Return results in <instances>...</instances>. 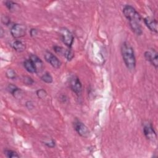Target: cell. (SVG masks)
I'll return each instance as SVG.
<instances>
[{"label":"cell","instance_id":"obj_1","mask_svg":"<svg viewBox=\"0 0 158 158\" xmlns=\"http://www.w3.org/2000/svg\"><path fill=\"white\" fill-rule=\"evenodd\" d=\"M121 54L127 69L130 70H134L136 67V58L134 48L128 42L122 43L121 46Z\"/></svg>","mask_w":158,"mask_h":158},{"label":"cell","instance_id":"obj_2","mask_svg":"<svg viewBox=\"0 0 158 158\" xmlns=\"http://www.w3.org/2000/svg\"><path fill=\"white\" fill-rule=\"evenodd\" d=\"M123 14L129 21V24L141 23L142 18L137 10L131 5H126L123 9Z\"/></svg>","mask_w":158,"mask_h":158},{"label":"cell","instance_id":"obj_3","mask_svg":"<svg viewBox=\"0 0 158 158\" xmlns=\"http://www.w3.org/2000/svg\"><path fill=\"white\" fill-rule=\"evenodd\" d=\"M59 34L62 42L67 47L70 48L73 45L74 38L72 33L66 28H61L59 30Z\"/></svg>","mask_w":158,"mask_h":158},{"label":"cell","instance_id":"obj_4","mask_svg":"<svg viewBox=\"0 0 158 158\" xmlns=\"http://www.w3.org/2000/svg\"><path fill=\"white\" fill-rule=\"evenodd\" d=\"M73 128L77 133L84 138H87L90 135V130L88 127L81 121L75 120L73 124Z\"/></svg>","mask_w":158,"mask_h":158},{"label":"cell","instance_id":"obj_5","mask_svg":"<svg viewBox=\"0 0 158 158\" xmlns=\"http://www.w3.org/2000/svg\"><path fill=\"white\" fill-rule=\"evenodd\" d=\"M27 28L25 25L20 24H14L11 29V33L13 38L17 39L24 36L26 34Z\"/></svg>","mask_w":158,"mask_h":158},{"label":"cell","instance_id":"obj_6","mask_svg":"<svg viewBox=\"0 0 158 158\" xmlns=\"http://www.w3.org/2000/svg\"><path fill=\"white\" fill-rule=\"evenodd\" d=\"M69 86L71 90L77 95H81L82 91V85L78 77L73 75L70 77Z\"/></svg>","mask_w":158,"mask_h":158},{"label":"cell","instance_id":"obj_7","mask_svg":"<svg viewBox=\"0 0 158 158\" xmlns=\"http://www.w3.org/2000/svg\"><path fill=\"white\" fill-rule=\"evenodd\" d=\"M46 61L49 63L54 68L59 69L61 66V62L59 59L52 53L50 51H46L44 55Z\"/></svg>","mask_w":158,"mask_h":158},{"label":"cell","instance_id":"obj_8","mask_svg":"<svg viewBox=\"0 0 158 158\" xmlns=\"http://www.w3.org/2000/svg\"><path fill=\"white\" fill-rule=\"evenodd\" d=\"M145 58L146 61H149L156 69L158 67V56L157 53L153 49L151 51H147L145 53Z\"/></svg>","mask_w":158,"mask_h":158},{"label":"cell","instance_id":"obj_9","mask_svg":"<svg viewBox=\"0 0 158 158\" xmlns=\"http://www.w3.org/2000/svg\"><path fill=\"white\" fill-rule=\"evenodd\" d=\"M143 133L146 138L149 140H156L157 136L151 123H147L143 127Z\"/></svg>","mask_w":158,"mask_h":158},{"label":"cell","instance_id":"obj_10","mask_svg":"<svg viewBox=\"0 0 158 158\" xmlns=\"http://www.w3.org/2000/svg\"><path fill=\"white\" fill-rule=\"evenodd\" d=\"M144 22L146 26L151 31L154 33H157V21L156 19L150 17H146L144 19Z\"/></svg>","mask_w":158,"mask_h":158},{"label":"cell","instance_id":"obj_11","mask_svg":"<svg viewBox=\"0 0 158 158\" xmlns=\"http://www.w3.org/2000/svg\"><path fill=\"white\" fill-rule=\"evenodd\" d=\"M30 59L34 63V64L36 67V70H37V73L38 72H40L41 70H42L43 67V61L41 60L40 58H39L35 55H32L30 56Z\"/></svg>","mask_w":158,"mask_h":158},{"label":"cell","instance_id":"obj_12","mask_svg":"<svg viewBox=\"0 0 158 158\" xmlns=\"http://www.w3.org/2000/svg\"><path fill=\"white\" fill-rule=\"evenodd\" d=\"M24 67H25V70L29 73H37L36 67L33 61L30 59H27L24 62Z\"/></svg>","mask_w":158,"mask_h":158},{"label":"cell","instance_id":"obj_13","mask_svg":"<svg viewBox=\"0 0 158 158\" xmlns=\"http://www.w3.org/2000/svg\"><path fill=\"white\" fill-rule=\"evenodd\" d=\"M12 47L13 49L18 53H22L24 51L26 48L25 45L19 40L14 41L12 45Z\"/></svg>","mask_w":158,"mask_h":158},{"label":"cell","instance_id":"obj_14","mask_svg":"<svg viewBox=\"0 0 158 158\" xmlns=\"http://www.w3.org/2000/svg\"><path fill=\"white\" fill-rule=\"evenodd\" d=\"M8 90L9 93H11L14 97H17V96L19 94L21 90L16 85L13 84H9L8 87Z\"/></svg>","mask_w":158,"mask_h":158},{"label":"cell","instance_id":"obj_15","mask_svg":"<svg viewBox=\"0 0 158 158\" xmlns=\"http://www.w3.org/2000/svg\"><path fill=\"white\" fill-rule=\"evenodd\" d=\"M41 79H42V81H43L44 82H45L47 84H51L53 81V77L48 72H47L45 74H43L41 77Z\"/></svg>","mask_w":158,"mask_h":158},{"label":"cell","instance_id":"obj_16","mask_svg":"<svg viewBox=\"0 0 158 158\" xmlns=\"http://www.w3.org/2000/svg\"><path fill=\"white\" fill-rule=\"evenodd\" d=\"M5 156L8 158H13V157H19V156L17 153V152L11 150V149H6L5 151Z\"/></svg>","mask_w":158,"mask_h":158},{"label":"cell","instance_id":"obj_17","mask_svg":"<svg viewBox=\"0 0 158 158\" xmlns=\"http://www.w3.org/2000/svg\"><path fill=\"white\" fill-rule=\"evenodd\" d=\"M63 56L67 59V61H71L74 57V53L71 50L66 49Z\"/></svg>","mask_w":158,"mask_h":158},{"label":"cell","instance_id":"obj_18","mask_svg":"<svg viewBox=\"0 0 158 158\" xmlns=\"http://www.w3.org/2000/svg\"><path fill=\"white\" fill-rule=\"evenodd\" d=\"M6 75L8 78L13 79V80L16 78V73L12 69H9L7 70V71L6 72Z\"/></svg>","mask_w":158,"mask_h":158},{"label":"cell","instance_id":"obj_19","mask_svg":"<svg viewBox=\"0 0 158 158\" xmlns=\"http://www.w3.org/2000/svg\"><path fill=\"white\" fill-rule=\"evenodd\" d=\"M17 5L16 3H14L13 2H11V1H6L5 2V6L11 11L14 10L16 8V6Z\"/></svg>","mask_w":158,"mask_h":158},{"label":"cell","instance_id":"obj_20","mask_svg":"<svg viewBox=\"0 0 158 158\" xmlns=\"http://www.w3.org/2000/svg\"><path fill=\"white\" fill-rule=\"evenodd\" d=\"M36 95L39 98L43 99L47 96V93L43 89H40L36 91Z\"/></svg>","mask_w":158,"mask_h":158},{"label":"cell","instance_id":"obj_21","mask_svg":"<svg viewBox=\"0 0 158 158\" xmlns=\"http://www.w3.org/2000/svg\"><path fill=\"white\" fill-rule=\"evenodd\" d=\"M53 49H54V51L56 53H58L59 55H62V56H63V55L64 53V51L66 50V49L63 48L61 47H59V46H55L53 47Z\"/></svg>","mask_w":158,"mask_h":158},{"label":"cell","instance_id":"obj_22","mask_svg":"<svg viewBox=\"0 0 158 158\" xmlns=\"http://www.w3.org/2000/svg\"><path fill=\"white\" fill-rule=\"evenodd\" d=\"M23 82L26 85H32L33 83H34V81L33 79L28 77V76H25V77H24V78H23Z\"/></svg>","mask_w":158,"mask_h":158},{"label":"cell","instance_id":"obj_23","mask_svg":"<svg viewBox=\"0 0 158 158\" xmlns=\"http://www.w3.org/2000/svg\"><path fill=\"white\" fill-rule=\"evenodd\" d=\"M45 145L47 146H48V148H55V147L56 143H55V141H54V140L51 139L50 141H46V142H45Z\"/></svg>","mask_w":158,"mask_h":158},{"label":"cell","instance_id":"obj_24","mask_svg":"<svg viewBox=\"0 0 158 158\" xmlns=\"http://www.w3.org/2000/svg\"><path fill=\"white\" fill-rule=\"evenodd\" d=\"M2 22L5 24L8 25L9 24V22H10V19L8 17H6V16H3L2 17Z\"/></svg>","mask_w":158,"mask_h":158},{"label":"cell","instance_id":"obj_25","mask_svg":"<svg viewBox=\"0 0 158 158\" xmlns=\"http://www.w3.org/2000/svg\"><path fill=\"white\" fill-rule=\"evenodd\" d=\"M30 35H31L32 36H35L36 35H37V33H38V30H37L36 28H32V29L30 30Z\"/></svg>","mask_w":158,"mask_h":158},{"label":"cell","instance_id":"obj_26","mask_svg":"<svg viewBox=\"0 0 158 158\" xmlns=\"http://www.w3.org/2000/svg\"><path fill=\"white\" fill-rule=\"evenodd\" d=\"M26 105H29V107H28V108H30V109H32V108H33V103H32L31 101H28V102H27Z\"/></svg>","mask_w":158,"mask_h":158}]
</instances>
